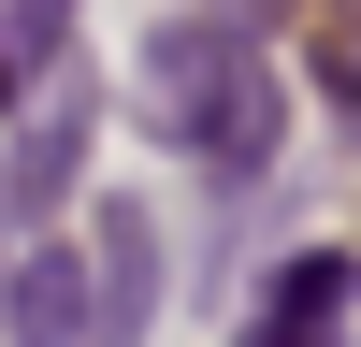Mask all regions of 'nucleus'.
Here are the masks:
<instances>
[{
    "label": "nucleus",
    "instance_id": "nucleus-1",
    "mask_svg": "<svg viewBox=\"0 0 361 347\" xmlns=\"http://www.w3.org/2000/svg\"><path fill=\"white\" fill-rule=\"evenodd\" d=\"M145 73H159V130L188 145L202 174H260V159H275V130H289V116H275V73H260L231 29H188V15H173Z\"/></svg>",
    "mask_w": 361,
    "mask_h": 347
},
{
    "label": "nucleus",
    "instance_id": "nucleus-2",
    "mask_svg": "<svg viewBox=\"0 0 361 347\" xmlns=\"http://www.w3.org/2000/svg\"><path fill=\"white\" fill-rule=\"evenodd\" d=\"M87 116L102 102H87V73H73V87H44V116H29L15 145H0V246H29V231L58 217V188L87 174Z\"/></svg>",
    "mask_w": 361,
    "mask_h": 347
},
{
    "label": "nucleus",
    "instance_id": "nucleus-3",
    "mask_svg": "<svg viewBox=\"0 0 361 347\" xmlns=\"http://www.w3.org/2000/svg\"><path fill=\"white\" fill-rule=\"evenodd\" d=\"M145 318H159V217L102 202L87 217V347H145Z\"/></svg>",
    "mask_w": 361,
    "mask_h": 347
},
{
    "label": "nucleus",
    "instance_id": "nucleus-4",
    "mask_svg": "<svg viewBox=\"0 0 361 347\" xmlns=\"http://www.w3.org/2000/svg\"><path fill=\"white\" fill-rule=\"evenodd\" d=\"M0 333L15 347H87V246H44L0 275Z\"/></svg>",
    "mask_w": 361,
    "mask_h": 347
},
{
    "label": "nucleus",
    "instance_id": "nucleus-5",
    "mask_svg": "<svg viewBox=\"0 0 361 347\" xmlns=\"http://www.w3.org/2000/svg\"><path fill=\"white\" fill-rule=\"evenodd\" d=\"M333 318H347V260L333 246H304L275 289H260V318H246V347H333Z\"/></svg>",
    "mask_w": 361,
    "mask_h": 347
},
{
    "label": "nucleus",
    "instance_id": "nucleus-6",
    "mask_svg": "<svg viewBox=\"0 0 361 347\" xmlns=\"http://www.w3.org/2000/svg\"><path fill=\"white\" fill-rule=\"evenodd\" d=\"M58 29H73V0H15V29H0V58H15V73H44V58H58Z\"/></svg>",
    "mask_w": 361,
    "mask_h": 347
},
{
    "label": "nucleus",
    "instance_id": "nucleus-7",
    "mask_svg": "<svg viewBox=\"0 0 361 347\" xmlns=\"http://www.w3.org/2000/svg\"><path fill=\"white\" fill-rule=\"evenodd\" d=\"M0 102H15V58H0Z\"/></svg>",
    "mask_w": 361,
    "mask_h": 347
}]
</instances>
